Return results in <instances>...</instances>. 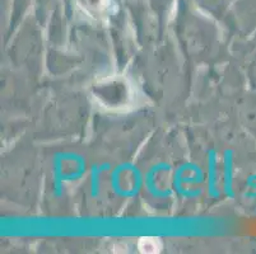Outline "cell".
<instances>
[{
    "instance_id": "cell-1",
    "label": "cell",
    "mask_w": 256,
    "mask_h": 254,
    "mask_svg": "<svg viewBox=\"0 0 256 254\" xmlns=\"http://www.w3.org/2000/svg\"><path fill=\"white\" fill-rule=\"evenodd\" d=\"M139 248L143 253H156L160 251V243L154 238H143L139 243Z\"/></svg>"
}]
</instances>
